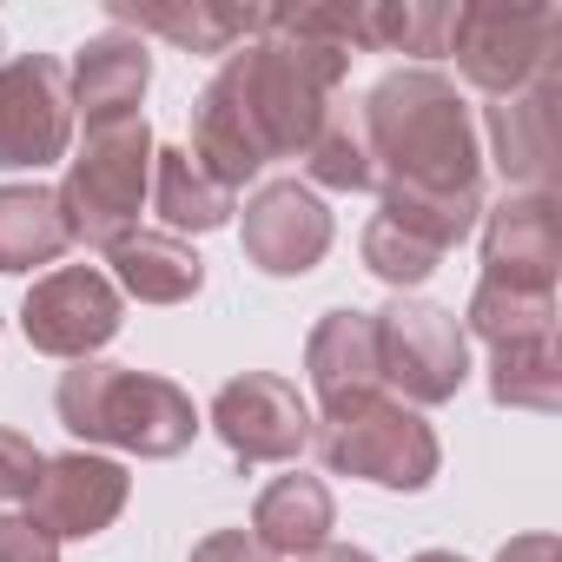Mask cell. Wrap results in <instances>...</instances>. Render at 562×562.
Returning a JSON list of instances; mask_svg holds the SVG:
<instances>
[{"label":"cell","instance_id":"1","mask_svg":"<svg viewBox=\"0 0 562 562\" xmlns=\"http://www.w3.org/2000/svg\"><path fill=\"white\" fill-rule=\"evenodd\" d=\"M345 74H351V54L292 34L278 21V8H265V34L232 47L218 60V74L205 80V93L192 100V146L186 153L218 186L238 192L271 159L312 146Z\"/></svg>","mask_w":562,"mask_h":562},{"label":"cell","instance_id":"2","mask_svg":"<svg viewBox=\"0 0 562 562\" xmlns=\"http://www.w3.org/2000/svg\"><path fill=\"white\" fill-rule=\"evenodd\" d=\"M358 120H364L378 186H397V192H483L476 120H470L450 74L397 67L364 93Z\"/></svg>","mask_w":562,"mask_h":562},{"label":"cell","instance_id":"3","mask_svg":"<svg viewBox=\"0 0 562 562\" xmlns=\"http://www.w3.org/2000/svg\"><path fill=\"white\" fill-rule=\"evenodd\" d=\"M54 411H60V424L80 443H106V450L153 457V463L192 450V437L205 430V417L192 411V397L172 378L126 371V364H100V358L60 371Z\"/></svg>","mask_w":562,"mask_h":562},{"label":"cell","instance_id":"4","mask_svg":"<svg viewBox=\"0 0 562 562\" xmlns=\"http://www.w3.org/2000/svg\"><path fill=\"white\" fill-rule=\"evenodd\" d=\"M153 153H159V139H153L146 113L87 126V146L67 159V179L54 192L74 245L113 251L139 232V205L153 192Z\"/></svg>","mask_w":562,"mask_h":562},{"label":"cell","instance_id":"5","mask_svg":"<svg viewBox=\"0 0 562 562\" xmlns=\"http://www.w3.org/2000/svg\"><path fill=\"white\" fill-rule=\"evenodd\" d=\"M312 443H318V463L331 476H364V483L404 490V496L430 490L437 470H443V443L424 424V411H411L384 391L312 417Z\"/></svg>","mask_w":562,"mask_h":562},{"label":"cell","instance_id":"6","mask_svg":"<svg viewBox=\"0 0 562 562\" xmlns=\"http://www.w3.org/2000/svg\"><path fill=\"white\" fill-rule=\"evenodd\" d=\"M443 54H457V74L490 100H516L536 80H555L562 14L549 0H463Z\"/></svg>","mask_w":562,"mask_h":562},{"label":"cell","instance_id":"7","mask_svg":"<svg viewBox=\"0 0 562 562\" xmlns=\"http://www.w3.org/2000/svg\"><path fill=\"white\" fill-rule=\"evenodd\" d=\"M378 325V378L397 391V404L430 411L450 404L470 378V338L463 318L430 305V299H391L384 312H371Z\"/></svg>","mask_w":562,"mask_h":562},{"label":"cell","instance_id":"8","mask_svg":"<svg viewBox=\"0 0 562 562\" xmlns=\"http://www.w3.org/2000/svg\"><path fill=\"white\" fill-rule=\"evenodd\" d=\"M126 325V299L113 292V278L100 265H60L47 278H34L27 299H21V331L34 351L87 364L100 358Z\"/></svg>","mask_w":562,"mask_h":562},{"label":"cell","instance_id":"9","mask_svg":"<svg viewBox=\"0 0 562 562\" xmlns=\"http://www.w3.org/2000/svg\"><path fill=\"white\" fill-rule=\"evenodd\" d=\"M74 146V93L54 54L0 60V172H41Z\"/></svg>","mask_w":562,"mask_h":562},{"label":"cell","instance_id":"10","mask_svg":"<svg viewBox=\"0 0 562 562\" xmlns=\"http://www.w3.org/2000/svg\"><path fill=\"white\" fill-rule=\"evenodd\" d=\"M205 424L218 430V443L238 463H292L312 443V404L299 397V384L271 378V371L225 378Z\"/></svg>","mask_w":562,"mask_h":562},{"label":"cell","instance_id":"11","mask_svg":"<svg viewBox=\"0 0 562 562\" xmlns=\"http://www.w3.org/2000/svg\"><path fill=\"white\" fill-rule=\"evenodd\" d=\"M126 496H133L126 463H113L100 450H67V457H47L34 496H27V516L54 542H87V536H100V529L120 522Z\"/></svg>","mask_w":562,"mask_h":562},{"label":"cell","instance_id":"12","mask_svg":"<svg viewBox=\"0 0 562 562\" xmlns=\"http://www.w3.org/2000/svg\"><path fill=\"white\" fill-rule=\"evenodd\" d=\"M483 278L516 292H555L562 271V205L555 192H509L483 205Z\"/></svg>","mask_w":562,"mask_h":562},{"label":"cell","instance_id":"13","mask_svg":"<svg viewBox=\"0 0 562 562\" xmlns=\"http://www.w3.org/2000/svg\"><path fill=\"white\" fill-rule=\"evenodd\" d=\"M331 212L312 186L299 179H271L245 199V258L265 278H305L331 251Z\"/></svg>","mask_w":562,"mask_h":562},{"label":"cell","instance_id":"14","mask_svg":"<svg viewBox=\"0 0 562 562\" xmlns=\"http://www.w3.org/2000/svg\"><path fill=\"white\" fill-rule=\"evenodd\" d=\"M146 87H153V54H146V41L126 34V27L93 34V41L74 54V67H67V93H74V113H87V126L139 113Z\"/></svg>","mask_w":562,"mask_h":562},{"label":"cell","instance_id":"15","mask_svg":"<svg viewBox=\"0 0 562 562\" xmlns=\"http://www.w3.org/2000/svg\"><path fill=\"white\" fill-rule=\"evenodd\" d=\"M305 371H312V391H318L325 411L384 391V378H378V325H371V312H358V305L325 312V318L312 325V338H305Z\"/></svg>","mask_w":562,"mask_h":562},{"label":"cell","instance_id":"16","mask_svg":"<svg viewBox=\"0 0 562 562\" xmlns=\"http://www.w3.org/2000/svg\"><path fill=\"white\" fill-rule=\"evenodd\" d=\"M490 159L509 186L549 192V179H555V80H536L529 93L490 106Z\"/></svg>","mask_w":562,"mask_h":562},{"label":"cell","instance_id":"17","mask_svg":"<svg viewBox=\"0 0 562 562\" xmlns=\"http://www.w3.org/2000/svg\"><path fill=\"white\" fill-rule=\"evenodd\" d=\"M113 21L146 34H166L186 54H232L265 34V8H218V0H113Z\"/></svg>","mask_w":562,"mask_h":562},{"label":"cell","instance_id":"18","mask_svg":"<svg viewBox=\"0 0 562 562\" xmlns=\"http://www.w3.org/2000/svg\"><path fill=\"white\" fill-rule=\"evenodd\" d=\"M338 529V503H331V483L325 476H278L258 490L251 503V542L271 549V555H312L325 549Z\"/></svg>","mask_w":562,"mask_h":562},{"label":"cell","instance_id":"19","mask_svg":"<svg viewBox=\"0 0 562 562\" xmlns=\"http://www.w3.org/2000/svg\"><path fill=\"white\" fill-rule=\"evenodd\" d=\"M106 278L120 299H139V305H186L199 285H205V265L186 238L172 232H133L126 245L106 251Z\"/></svg>","mask_w":562,"mask_h":562},{"label":"cell","instance_id":"20","mask_svg":"<svg viewBox=\"0 0 562 562\" xmlns=\"http://www.w3.org/2000/svg\"><path fill=\"white\" fill-rule=\"evenodd\" d=\"M153 212L166 218V232L179 238V232H218V225H232V212H238V192L232 186H218L186 146H159L153 153Z\"/></svg>","mask_w":562,"mask_h":562},{"label":"cell","instance_id":"21","mask_svg":"<svg viewBox=\"0 0 562 562\" xmlns=\"http://www.w3.org/2000/svg\"><path fill=\"white\" fill-rule=\"evenodd\" d=\"M67 218L47 186H0V271H34L67 251Z\"/></svg>","mask_w":562,"mask_h":562},{"label":"cell","instance_id":"22","mask_svg":"<svg viewBox=\"0 0 562 562\" xmlns=\"http://www.w3.org/2000/svg\"><path fill=\"white\" fill-rule=\"evenodd\" d=\"M463 338H483L490 351L555 338V292H516V285H496V278H476L470 312H463Z\"/></svg>","mask_w":562,"mask_h":562},{"label":"cell","instance_id":"23","mask_svg":"<svg viewBox=\"0 0 562 562\" xmlns=\"http://www.w3.org/2000/svg\"><path fill=\"white\" fill-rule=\"evenodd\" d=\"M450 0H358V54H443Z\"/></svg>","mask_w":562,"mask_h":562},{"label":"cell","instance_id":"24","mask_svg":"<svg viewBox=\"0 0 562 562\" xmlns=\"http://www.w3.org/2000/svg\"><path fill=\"white\" fill-rule=\"evenodd\" d=\"M305 172H312V186H325V192H371V186H378V166H371L358 106H338V100H331V113L318 120V133H312V146H305Z\"/></svg>","mask_w":562,"mask_h":562},{"label":"cell","instance_id":"25","mask_svg":"<svg viewBox=\"0 0 562 562\" xmlns=\"http://www.w3.org/2000/svg\"><path fill=\"white\" fill-rule=\"evenodd\" d=\"M490 397L503 411H536L549 417L562 404V345L555 338H536V345H509V351H490Z\"/></svg>","mask_w":562,"mask_h":562},{"label":"cell","instance_id":"26","mask_svg":"<svg viewBox=\"0 0 562 562\" xmlns=\"http://www.w3.org/2000/svg\"><path fill=\"white\" fill-rule=\"evenodd\" d=\"M358 251H364V271H371V278H384V285H391L397 299H411V292L424 285V278L437 271V258H443V251H430L424 238H411L404 225H391L384 212H378V218L364 225Z\"/></svg>","mask_w":562,"mask_h":562},{"label":"cell","instance_id":"27","mask_svg":"<svg viewBox=\"0 0 562 562\" xmlns=\"http://www.w3.org/2000/svg\"><path fill=\"white\" fill-rule=\"evenodd\" d=\"M41 470H47L41 443H34L27 430H8V424H0V496H8V503H27L34 483H41Z\"/></svg>","mask_w":562,"mask_h":562},{"label":"cell","instance_id":"28","mask_svg":"<svg viewBox=\"0 0 562 562\" xmlns=\"http://www.w3.org/2000/svg\"><path fill=\"white\" fill-rule=\"evenodd\" d=\"M0 562H60V542L27 509H14V516H0Z\"/></svg>","mask_w":562,"mask_h":562},{"label":"cell","instance_id":"29","mask_svg":"<svg viewBox=\"0 0 562 562\" xmlns=\"http://www.w3.org/2000/svg\"><path fill=\"white\" fill-rule=\"evenodd\" d=\"M192 562H278V555L258 549L251 529H212L205 542H192Z\"/></svg>","mask_w":562,"mask_h":562},{"label":"cell","instance_id":"30","mask_svg":"<svg viewBox=\"0 0 562 562\" xmlns=\"http://www.w3.org/2000/svg\"><path fill=\"white\" fill-rule=\"evenodd\" d=\"M496 562H555V536L549 529H529V536H509L496 549Z\"/></svg>","mask_w":562,"mask_h":562},{"label":"cell","instance_id":"31","mask_svg":"<svg viewBox=\"0 0 562 562\" xmlns=\"http://www.w3.org/2000/svg\"><path fill=\"white\" fill-rule=\"evenodd\" d=\"M299 562H371V549H351V542H325V549H312V555H299Z\"/></svg>","mask_w":562,"mask_h":562},{"label":"cell","instance_id":"32","mask_svg":"<svg viewBox=\"0 0 562 562\" xmlns=\"http://www.w3.org/2000/svg\"><path fill=\"white\" fill-rule=\"evenodd\" d=\"M411 562H463V555H450V549H424V555H411Z\"/></svg>","mask_w":562,"mask_h":562}]
</instances>
